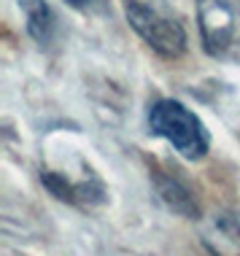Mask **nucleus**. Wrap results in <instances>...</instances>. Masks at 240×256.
I'll return each instance as SVG.
<instances>
[{"instance_id": "6", "label": "nucleus", "mask_w": 240, "mask_h": 256, "mask_svg": "<svg viewBox=\"0 0 240 256\" xmlns=\"http://www.w3.org/2000/svg\"><path fill=\"white\" fill-rule=\"evenodd\" d=\"M19 8L24 14L27 32H30L38 44H46L54 32V14L49 8V3H46V0H19Z\"/></svg>"}, {"instance_id": "2", "label": "nucleus", "mask_w": 240, "mask_h": 256, "mask_svg": "<svg viewBox=\"0 0 240 256\" xmlns=\"http://www.w3.org/2000/svg\"><path fill=\"white\" fill-rule=\"evenodd\" d=\"M148 127L154 135L164 138L184 159H202L208 154L210 138L205 124L194 110L181 106L178 100H156L148 110Z\"/></svg>"}, {"instance_id": "5", "label": "nucleus", "mask_w": 240, "mask_h": 256, "mask_svg": "<svg viewBox=\"0 0 240 256\" xmlns=\"http://www.w3.org/2000/svg\"><path fill=\"white\" fill-rule=\"evenodd\" d=\"M154 184H156V194H160V200L173 213L186 216V218H197V213H200L197 210V202H194V197H192V192L181 181L168 178V176H156Z\"/></svg>"}, {"instance_id": "1", "label": "nucleus", "mask_w": 240, "mask_h": 256, "mask_svg": "<svg viewBox=\"0 0 240 256\" xmlns=\"http://www.w3.org/2000/svg\"><path fill=\"white\" fill-rule=\"evenodd\" d=\"M124 16L156 54L176 60L186 52V30L168 0H124Z\"/></svg>"}, {"instance_id": "7", "label": "nucleus", "mask_w": 240, "mask_h": 256, "mask_svg": "<svg viewBox=\"0 0 240 256\" xmlns=\"http://www.w3.org/2000/svg\"><path fill=\"white\" fill-rule=\"evenodd\" d=\"M65 3H68V6H73V8H84L89 0H65Z\"/></svg>"}, {"instance_id": "4", "label": "nucleus", "mask_w": 240, "mask_h": 256, "mask_svg": "<svg viewBox=\"0 0 240 256\" xmlns=\"http://www.w3.org/2000/svg\"><path fill=\"white\" fill-rule=\"evenodd\" d=\"M200 240L214 256H240V213H208L200 221Z\"/></svg>"}, {"instance_id": "3", "label": "nucleus", "mask_w": 240, "mask_h": 256, "mask_svg": "<svg viewBox=\"0 0 240 256\" xmlns=\"http://www.w3.org/2000/svg\"><path fill=\"white\" fill-rule=\"evenodd\" d=\"M197 24H200L202 49L210 57H224L235 46L238 22L227 0H197Z\"/></svg>"}]
</instances>
